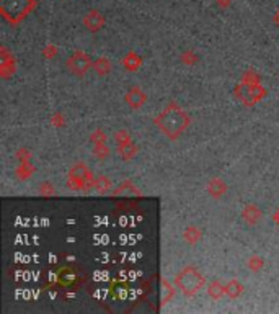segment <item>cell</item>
Wrapping results in <instances>:
<instances>
[{
	"instance_id": "6da1fadb",
	"label": "cell",
	"mask_w": 279,
	"mask_h": 314,
	"mask_svg": "<svg viewBox=\"0 0 279 314\" xmlns=\"http://www.w3.org/2000/svg\"><path fill=\"white\" fill-rule=\"evenodd\" d=\"M190 115L183 108H180L177 103H170L160 115L154 118V124L170 141H177L186 131V128L190 126Z\"/></svg>"
},
{
	"instance_id": "7a4b0ae2",
	"label": "cell",
	"mask_w": 279,
	"mask_h": 314,
	"mask_svg": "<svg viewBox=\"0 0 279 314\" xmlns=\"http://www.w3.org/2000/svg\"><path fill=\"white\" fill-rule=\"evenodd\" d=\"M36 9V0H0V15L10 25H20Z\"/></svg>"
},
{
	"instance_id": "3957f363",
	"label": "cell",
	"mask_w": 279,
	"mask_h": 314,
	"mask_svg": "<svg viewBox=\"0 0 279 314\" xmlns=\"http://www.w3.org/2000/svg\"><path fill=\"white\" fill-rule=\"evenodd\" d=\"M204 283H206L204 275L193 265H186L183 270H180L177 273V277H175V286H177V290H180L188 298L194 296V294L204 286Z\"/></svg>"
},
{
	"instance_id": "277c9868",
	"label": "cell",
	"mask_w": 279,
	"mask_h": 314,
	"mask_svg": "<svg viewBox=\"0 0 279 314\" xmlns=\"http://www.w3.org/2000/svg\"><path fill=\"white\" fill-rule=\"evenodd\" d=\"M67 187L70 190H88L95 188V177L90 172V169L83 162H77L72 166V169L69 170L67 175Z\"/></svg>"
},
{
	"instance_id": "5b68a950",
	"label": "cell",
	"mask_w": 279,
	"mask_h": 314,
	"mask_svg": "<svg viewBox=\"0 0 279 314\" xmlns=\"http://www.w3.org/2000/svg\"><path fill=\"white\" fill-rule=\"evenodd\" d=\"M233 94L238 98L240 102L246 107H253L255 103H258L261 98H264L266 90L261 87V84H246V82H240Z\"/></svg>"
},
{
	"instance_id": "8992f818",
	"label": "cell",
	"mask_w": 279,
	"mask_h": 314,
	"mask_svg": "<svg viewBox=\"0 0 279 314\" xmlns=\"http://www.w3.org/2000/svg\"><path fill=\"white\" fill-rule=\"evenodd\" d=\"M66 65H67V69L77 77H83L90 70V67H93L92 59H90L87 52H83V51H75L74 54L67 59Z\"/></svg>"
},
{
	"instance_id": "52a82bcc",
	"label": "cell",
	"mask_w": 279,
	"mask_h": 314,
	"mask_svg": "<svg viewBox=\"0 0 279 314\" xmlns=\"http://www.w3.org/2000/svg\"><path fill=\"white\" fill-rule=\"evenodd\" d=\"M105 23H106L105 15L96 9L88 10L87 15L83 17V26H85L90 33H98L103 26H105Z\"/></svg>"
},
{
	"instance_id": "ba28073f",
	"label": "cell",
	"mask_w": 279,
	"mask_h": 314,
	"mask_svg": "<svg viewBox=\"0 0 279 314\" xmlns=\"http://www.w3.org/2000/svg\"><path fill=\"white\" fill-rule=\"evenodd\" d=\"M124 102L127 107L139 110L141 107H144V103L147 102V95L144 94V90L141 87H132V89H129L127 94L124 95Z\"/></svg>"
},
{
	"instance_id": "9c48e42d",
	"label": "cell",
	"mask_w": 279,
	"mask_h": 314,
	"mask_svg": "<svg viewBox=\"0 0 279 314\" xmlns=\"http://www.w3.org/2000/svg\"><path fill=\"white\" fill-rule=\"evenodd\" d=\"M0 75L2 77H10L15 72V59L14 56H10V52L7 51L5 46L0 48Z\"/></svg>"
},
{
	"instance_id": "30bf717a",
	"label": "cell",
	"mask_w": 279,
	"mask_h": 314,
	"mask_svg": "<svg viewBox=\"0 0 279 314\" xmlns=\"http://www.w3.org/2000/svg\"><path fill=\"white\" fill-rule=\"evenodd\" d=\"M242 218L243 221L246 222V224H250V226H256L258 224V221L263 218V211L259 209L256 205H246L243 208V211H242Z\"/></svg>"
},
{
	"instance_id": "8fae6325",
	"label": "cell",
	"mask_w": 279,
	"mask_h": 314,
	"mask_svg": "<svg viewBox=\"0 0 279 314\" xmlns=\"http://www.w3.org/2000/svg\"><path fill=\"white\" fill-rule=\"evenodd\" d=\"M207 193H209L212 198H220L222 195L227 193V183L219 179V177H216V179H211L209 183H207Z\"/></svg>"
},
{
	"instance_id": "7c38bea8",
	"label": "cell",
	"mask_w": 279,
	"mask_h": 314,
	"mask_svg": "<svg viewBox=\"0 0 279 314\" xmlns=\"http://www.w3.org/2000/svg\"><path fill=\"white\" fill-rule=\"evenodd\" d=\"M137 146L129 141V142H124V144H118V147H116V152L121 155L122 161H132L135 155H137Z\"/></svg>"
},
{
	"instance_id": "4fadbf2b",
	"label": "cell",
	"mask_w": 279,
	"mask_h": 314,
	"mask_svg": "<svg viewBox=\"0 0 279 314\" xmlns=\"http://www.w3.org/2000/svg\"><path fill=\"white\" fill-rule=\"evenodd\" d=\"M141 64H142V59L137 56V52H127L126 57L122 59V65H124V69L129 70V72H135V70H139L141 67Z\"/></svg>"
},
{
	"instance_id": "5bb4252c",
	"label": "cell",
	"mask_w": 279,
	"mask_h": 314,
	"mask_svg": "<svg viewBox=\"0 0 279 314\" xmlns=\"http://www.w3.org/2000/svg\"><path fill=\"white\" fill-rule=\"evenodd\" d=\"M201 238H203V231L198 227V226H188L185 231H183V239L188 242V244H198V242L201 241Z\"/></svg>"
},
{
	"instance_id": "9a60e30c",
	"label": "cell",
	"mask_w": 279,
	"mask_h": 314,
	"mask_svg": "<svg viewBox=\"0 0 279 314\" xmlns=\"http://www.w3.org/2000/svg\"><path fill=\"white\" fill-rule=\"evenodd\" d=\"M111 69H113L111 61H109V59L105 57V56L98 57V59H96V61L93 62V70H95L98 75H101V77H103V75H108L109 72H111Z\"/></svg>"
},
{
	"instance_id": "2e32d148",
	"label": "cell",
	"mask_w": 279,
	"mask_h": 314,
	"mask_svg": "<svg viewBox=\"0 0 279 314\" xmlns=\"http://www.w3.org/2000/svg\"><path fill=\"white\" fill-rule=\"evenodd\" d=\"M243 290H245V288H243V285L240 283L238 280H230L229 283L225 285V294L230 299H237L240 294L243 293Z\"/></svg>"
},
{
	"instance_id": "e0dca14e",
	"label": "cell",
	"mask_w": 279,
	"mask_h": 314,
	"mask_svg": "<svg viewBox=\"0 0 279 314\" xmlns=\"http://www.w3.org/2000/svg\"><path fill=\"white\" fill-rule=\"evenodd\" d=\"M207 294L212 299H220L225 294V285H222L220 281H211L209 286H207Z\"/></svg>"
},
{
	"instance_id": "ac0fdd59",
	"label": "cell",
	"mask_w": 279,
	"mask_h": 314,
	"mask_svg": "<svg viewBox=\"0 0 279 314\" xmlns=\"http://www.w3.org/2000/svg\"><path fill=\"white\" fill-rule=\"evenodd\" d=\"M111 187H113L111 180H109L108 177H105V175H100V177H96L95 179V190L101 195L108 193L109 190H111Z\"/></svg>"
},
{
	"instance_id": "d6986e66",
	"label": "cell",
	"mask_w": 279,
	"mask_h": 314,
	"mask_svg": "<svg viewBox=\"0 0 279 314\" xmlns=\"http://www.w3.org/2000/svg\"><path fill=\"white\" fill-rule=\"evenodd\" d=\"M124 193H132V195H137V196L141 195V192H139L137 188H135L134 183H132V182H129V180L122 182L121 185L113 192L114 196H119V195H124Z\"/></svg>"
},
{
	"instance_id": "ffe728a7",
	"label": "cell",
	"mask_w": 279,
	"mask_h": 314,
	"mask_svg": "<svg viewBox=\"0 0 279 314\" xmlns=\"http://www.w3.org/2000/svg\"><path fill=\"white\" fill-rule=\"evenodd\" d=\"M264 267V260L259 257V255H251V257L246 260V268L251 272H259Z\"/></svg>"
},
{
	"instance_id": "44dd1931",
	"label": "cell",
	"mask_w": 279,
	"mask_h": 314,
	"mask_svg": "<svg viewBox=\"0 0 279 314\" xmlns=\"http://www.w3.org/2000/svg\"><path fill=\"white\" fill-rule=\"evenodd\" d=\"M162 290H164V296H162V304H167L175 296V288L168 283L165 278H162Z\"/></svg>"
},
{
	"instance_id": "7402d4cb",
	"label": "cell",
	"mask_w": 279,
	"mask_h": 314,
	"mask_svg": "<svg viewBox=\"0 0 279 314\" xmlns=\"http://www.w3.org/2000/svg\"><path fill=\"white\" fill-rule=\"evenodd\" d=\"M33 167L30 166V162L28 161H23L22 162V166L18 167V170H17V177L18 179H22V180H25V179H30L31 175H33Z\"/></svg>"
},
{
	"instance_id": "603a6c76",
	"label": "cell",
	"mask_w": 279,
	"mask_h": 314,
	"mask_svg": "<svg viewBox=\"0 0 279 314\" xmlns=\"http://www.w3.org/2000/svg\"><path fill=\"white\" fill-rule=\"evenodd\" d=\"M90 141H92L95 146H100V144H106V134L103 133L101 129H95L92 134H90Z\"/></svg>"
},
{
	"instance_id": "cb8c5ba5",
	"label": "cell",
	"mask_w": 279,
	"mask_h": 314,
	"mask_svg": "<svg viewBox=\"0 0 279 314\" xmlns=\"http://www.w3.org/2000/svg\"><path fill=\"white\" fill-rule=\"evenodd\" d=\"M109 152H111V150H109V147L106 146V144H100V146H95L93 147V154L98 157V159H108L109 157Z\"/></svg>"
},
{
	"instance_id": "d4e9b609",
	"label": "cell",
	"mask_w": 279,
	"mask_h": 314,
	"mask_svg": "<svg viewBox=\"0 0 279 314\" xmlns=\"http://www.w3.org/2000/svg\"><path fill=\"white\" fill-rule=\"evenodd\" d=\"M59 281H61V285H70V283H74L75 281V275L74 272H70V270H62L61 275H59Z\"/></svg>"
},
{
	"instance_id": "484cf974",
	"label": "cell",
	"mask_w": 279,
	"mask_h": 314,
	"mask_svg": "<svg viewBox=\"0 0 279 314\" xmlns=\"http://www.w3.org/2000/svg\"><path fill=\"white\" fill-rule=\"evenodd\" d=\"M114 139H116V142H118V144H124V142L132 141V139H131V134H129L126 129L116 131V133H114Z\"/></svg>"
},
{
	"instance_id": "4316f807",
	"label": "cell",
	"mask_w": 279,
	"mask_h": 314,
	"mask_svg": "<svg viewBox=\"0 0 279 314\" xmlns=\"http://www.w3.org/2000/svg\"><path fill=\"white\" fill-rule=\"evenodd\" d=\"M40 193L43 196H53V195H56V188L51 185L49 182H44L40 185Z\"/></svg>"
},
{
	"instance_id": "83f0119b",
	"label": "cell",
	"mask_w": 279,
	"mask_h": 314,
	"mask_svg": "<svg viewBox=\"0 0 279 314\" xmlns=\"http://www.w3.org/2000/svg\"><path fill=\"white\" fill-rule=\"evenodd\" d=\"M242 82H246V84H259V75L256 74V72L248 70V72H245V74H243Z\"/></svg>"
},
{
	"instance_id": "f1b7e54d",
	"label": "cell",
	"mask_w": 279,
	"mask_h": 314,
	"mask_svg": "<svg viewBox=\"0 0 279 314\" xmlns=\"http://www.w3.org/2000/svg\"><path fill=\"white\" fill-rule=\"evenodd\" d=\"M181 61H183L185 64H188V65H193L194 62H198V56L194 54V52L188 51V52H183V56H181Z\"/></svg>"
},
{
	"instance_id": "f546056e",
	"label": "cell",
	"mask_w": 279,
	"mask_h": 314,
	"mask_svg": "<svg viewBox=\"0 0 279 314\" xmlns=\"http://www.w3.org/2000/svg\"><path fill=\"white\" fill-rule=\"evenodd\" d=\"M57 54V48L54 44H48L46 48H44V56L46 57H54Z\"/></svg>"
},
{
	"instance_id": "4dcf8cb0",
	"label": "cell",
	"mask_w": 279,
	"mask_h": 314,
	"mask_svg": "<svg viewBox=\"0 0 279 314\" xmlns=\"http://www.w3.org/2000/svg\"><path fill=\"white\" fill-rule=\"evenodd\" d=\"M216 2L219 5V9H222V10L229 9V7L232 5V0H216Z\"/></svg>"
},
{
	"instance_id": "1f68e13d",
	"label": "cell",
	"mask_w": 279,
	"mask_h": 314,
	"mask_svg": "<svg viewBox=\"0 0 279 314\" xmlns=\"http://www.w3.org/2000/svg\"><path fill=\"white\" fill-rule=\"evenodd\" d=\"M61 118H62L61 115H54V116H53V123H54V124H57V126H59V124H62Z\"/></svg>"
},
{
	"instance_id": "d6a6232c",
	"label": "cell",
	"mask_w": 279,
	"mask_h": 314,
	"mask_svg": "<svg viewBox=\"0 0 279 314\" xmlns=\"http://www.w3.org/2000/svg\"><path fill=\"white\" fill-rule=\"evenodd\" d=\"M272 221H274V222H276V224L279 226V208L276 209V211H274V213H272Z\"/></svg>"
},
{
	"instance_id": "836d02e7",
	"label": "cell",
	"mask_w": 279,
	"mask_h": 314,
	"mask_svg": "<svg viewBox=\"0 0 279 314\" xmlns=\"http://www.w3.org/2000/svg\"><path fill=\"white\" fill-rule=\"evenodd\" d=\"M272 20H274V23L279 26V10L276 12V15H274V18H272Z\"/></svg>"
}]
</instances>
